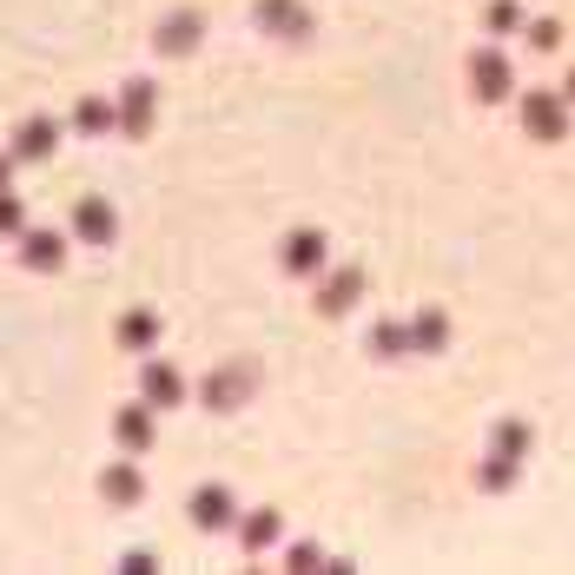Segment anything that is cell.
<instances>
[{
	"label": "cell",
	"instance_id": "cell-20",
	"mask_svg": "<svg viewBox=\"0 0 575 575\" xmlns=\"http://www.w3.org/2000/svg\"><path fill=\"white\" fill-rule=\"evenodd\" d=\"M278 536V510H252V523H245V549H265Z\"/></svg>",
	"mask_w": 575,
	"mask_h": 575
},
{
	"label": "cell",
	"instance_id": "cell-13",
	"mask_svg": "<svg viewBox=\"0 0 575 575\" xmlns=\"http://www.w3.org/2000/svg\"><path fill=\"white\" fill-rule=\"evenodd\" d=\"M113 437H120L126 450H146V443H152V403L120 410V417H113Z\"/></svg>",
	"mask_w": 575,
	"mask_h": 575
},
{
	"label": "cell",
	"instance_id": "cell-7",
	"mask_svg": "<svg viewBox=\"0 0 575 575\" xmlns=\"http://www.w3.org/2000/svg\"><path fill=\"white\" fill-rule=\"evenodd\" d=\"M73 238L107 245V238H113V205H107V199H79V205H73Z\"/></svg>",
	"mask_w": 575,
	"mask_h": 575
},
{
	"label": "cell",
	"instance_id": "cell-23",
	"mask_svg": "<svg viewBox=\"0 0 575 575\" xmlns=\"http://www.w3.org/2000/svg\"><path fill=\"white\" fill-rule=\"evenodd\" d=\"M529 47H536V53H555V47H562V27H555V21H529Z\"/></svg>",
	"mask_w": 575,
	"mask_h": 575
},
{
	"label": "cell",
	"instance_id": "cell-4",
	"mask_svg": "<svg viewBox=\"0 0 575 575\" xmlns=\"http://www.w3.org/2000/svg\"><path fill=\"white\" fill-rule=\"evenodd\" d=\"M285 272H298V278L324 272V232H317V225H298V232L285 238Z\"/></svg>",
	"mask_w": 575,
	"mask_h": 575
},
{
	"label": "cell",
	"instance_id": "cell-11",
	"mask_svg": "<svg viewBox=\"0 0 575 575\" xmlns=\"http://www.w3.org/2000/svg\"><path fill=\"white\" fill-rule=\"evenodd\" d=\"M179 397H186V377L166 358H152L146 364V403H179Z\"/></svg>",
	"mask_w": 575,
	"mask_h": 575
},
{
	"label": "cell",
	"instance_id": "cell-24",
	"mask_svg": "<svg viewBox=\"0 0 575 575\" xmlns=\"http://www.w3.org/2000/svg\"><path fill=\"white\" fill-rule=\"evenodd\" d=\"M73 126H79V133H100V126H107V107H100V100H87V107L73 113Z\"/></svg>",
	"mask_w": 575,
	"mask_h": 575
},
{
	"label": "cell",
	"instance_id": "cell-18",
	"mask_svg": "<svg viewBox=\"0 0 575 575\" xmlns=\"http://www.w3.org/2000/svg\"><path fill=\"white\" fill-rule=\"evenodd\" d=\"M410 338H417V351L450 345V317H443V311H417V332H410Z\"/></svg>",
	"mask_w": 575,
	"mask_h": 575
},
{
	"label": "cell",
	"instance_id": "cell-14",
	"mask_svg": "<svg viewBox=\"0 0 575 575\" xmlns=\"http://www.w3.org/2000/svg\"><path fill=\"white\" fill-rule=\"evenodd\" d=\"M120 126H126V133H146V126H152V87H146V79H133V87H126Z\"/></svg>",
	"mask_w": 575,
	"mask_h": 575
},
{
	"label": "cell",
	"instance_id": "cell-25",
	"mask_svg": "<svg viewBox=\"0 0 575 575\" xmlns=\"http://www.w3.org/2000/svg\"><path fill=\"white\" fill-rule=\"evenodd\" d=\"M562 93H568V100H575V73H568V87H562Z\"/></svg>",
	"mask_w": 575,
	"mask_h": 575
},
{
	"label": "cell",
	"instance_id": "cell-10",
	"mask_svg": "<svg viewBox=\"0 0 575 575\" xmlns=\"http://www.w3.org/2000/svg\"><path fill=\"white\" fill-rule=\"evenodd\" d=\"M192 47H199V14L192 8L159 21V53H192Z\"/></svg>",
	"mask_w": 575,
	"mask_h": 575
},
{
	"label": "cell",
	"instance_id": "cell-8",
	"mask_svg": "<svg viewBox=\"0 0 575 575\" xmlns=\"http://www.w3.org/2000/svg\"><path fill=\"white\" fill-rule=\"evenodd\" d=\"M21 259H27L34 272H60L66 238H60V232H21Z\"/></svg>",
	"mask_w": 575,
	"mask_h": 575
},
{
	"label": "cell",
	"instance_id": "cell-1",
	"mask_svg": "<svg viewBox=\"0 0 575 575\" xmlns=\"http://www.w3.org/2000/svg\"><path fill=\"white\" fill-rule=\"evenodd\" d=\"M529 450V430L523 424H503L497 443H489V463H483V489H510L516 483V457Z\"/></svg>",
	"mask_w": 575,
	"mask_h": 575
},
{
	"label": "cell",
	"instance_id": "cell-17",
	"mask_svg": "<svg viewBox=\"0 0 575 575\" xmlns=\"http://www.w3.org/2000/svg\"><path fill=\"white\" fill-rule=\"evenodd\" d=\"M100 489H107L113 503H139V489H146V476H139L133 463H120V470H107V483H100Z\"/></svg>",
	"mask_w": 575,
	"mask_h": 575
},
{
	"label": "cell",
	"instance_id": "cell-26",
	"mask_svg": "<svg viewBox=\"0 0 575 575\" xmlns=\"http://www.w3.org/2000/svg\"><path fill=\"white\" fill-rule=\"evenodd\" d=\"M0 173H8V166H0Z\"/></svg>",
	"mask_w": 575,
	"mask_h": 575
},
{
	"label": "cell",
	"instance_id": "cell-2",
	"mask_svg": "<svg viewBox=\"0 0 575 575\" xmlns=\"http://www.w3.org/2000/svg\"><path fill=\"white\" fill-rule=\"evenodd\" d=\"M470 87H476V100H510V93H516V73H510V60H503L497 47H483V53L470 60Z\"/></svg>",
	"mask_w": 575,
	"mask_h": 575
},
{
	"label": "cell",
	"instance_id": "cell-9",
	"mask_svg": "<svg viewBox=\"0 0 575 575\" xmlns=\"http://www.w3.org/2000/svg\"><path fill=\"white\" fill-rule=\"evenodd\" d=\"M259 27L265 34H304L311 14H304V0H259Z\"/></svg>",
	"mask_w": 575,
	"mask_h": 575
},
{
	"label": "cell",
	"instance_id": "cell-3",
	"mask_svg": "<svg viewBox=\"0 0 575 575\" xmlns=\"http://www.w3.org/2000/svg\"><path fill=\"white\" fill-rule=\"evenodd\" d=\"M523 126L536 139H562L568 133V93H529L523 100Z\"/></svg>",
	"mask_w": 575,
	"mask_h": 575
},
{
	"label": "cell",
	"instance_id": "cell-19",
	"mask_svg": "<svg viewBox=\"0 0 575 575\" xmlns=\"http://www.w3.org/2000/svg\"><path fill=\"white\" fill-rule=\"evenodd\" d=\"M371 351H384V358H403V351H417V338H410L403 324H390V317H384L377 332H371Z\"/></svg>",
	"mask_w": 575,
	"mask_h": 575
},
{
	"label": "cell",
	"instance_id": "cell-16",
	"mask_svg": "<svg viewBox=\"0 0 575 575\" xmlns=\"http://www.w3.org/2000/svg\"><path fill=\"white\" fill-rule=\"evenodd\" d=\"M238 397H245V377H232V364H218V371L205 377V403H212V410H232Z\"/></svg>",
	"mask_w": 575,
	"mask_h": 575
},
{
	"label": "cell",
	"instance_id": "cell-12",
	"mask_svg": "<svg viewBox=\"0 0 575 575\" xmlns=\"http://www.w3.org/2000/svg\"><path fill=\"white\" fill-rule=\"evenodd\" d=\"M53 139H60V126L34 113V120H27V126L14 133V159H47V152H53Z\"/></svg>",
	"mask_w": 575,
	"mask_h": 575
},
{
	"label": "cell",
	"instance_id": "cell-22",
	"mask_svg": "<svg viewBox=\"0 0 575 575\" xmlns=\"http://www.w3.org/2000/svg\"><path fill=\"white\" fill-rule=\"evenodd\" d=\"M0 232H14V238L27 232V212L14 205V192H8V186H0Z\"/></svg>",
	"mask_w": 575,
	"mask_h": 575
},
{
	"label": "cell",
	"instance_id": "cell-15",
	"mask_svg": "<svg viewBox=\"0 0 575 575\" xmlns=\"http://www.w3.org/2000/svg\"><path fill=\"white\" fill-rule=\"evenodd\" d=\"M152 338H159V317L152 311H126L120 317V345L126 351H152Z\"/></svg>",
	"mask_w": 575,
	"mask_h": 575
},
{
	"label": "cell",
	"instance_id": "cell-5",
	"mask_svg": "<svg viewBox=\"0 0 575 575\" xmlns=\"http://www.w3.org/2000/svg\"><path fill=\"white\" fill-rule=\"evenodd\" d=\"M358 291H364V272L345 265V272H332V278L317 285V311H324V317H345V311L358 304Z\"/></svg>",
	"mask_w": 575,
	"mask_h": 575
},
{
	"label": "cell",
	"instance_id": "cell-21",
	"mask_svg": "<svg viewBox=\"0 0 575 575\" xmlns=\"http://www.w3.org/2000/svg\"><path fill=\"white\" fill-rule=\"evenodd\" d=\"M483 21H489V34H516L523 27V8H516V0H489Z\"/></svg>",
	"mask_w": 575,
	"mask_h": 575
},
{
	"label": "cell",
	"instance_id": "cell-6",
	"mask_svg": "<svg viewBox=\"0 0 575 575\" xmlns=\"http://www.w3.org/2000/svg\"><path fill=\"white\" fill-rule=\"evenodd\" d=\"M192 523H199V529H225V523H238V503H232V489H225V483L192 489Z\"/></svg>",
	"mask_w": 575,
	"mask_h": 575
}]
</instances>
